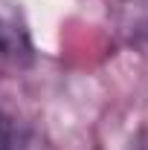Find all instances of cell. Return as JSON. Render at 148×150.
I'll list each match as a JSON object with an SVG mask.
<instances>
[{
    "instance_id": "6da1fadb",
    "label": "cell",
    "mask_w": 148,
    "mask_h": 150,
    "mask_svg": "<svg viewBox=\"0 0 148 150\" xmlns=\"http://www.w3.org/2000/svg\"><path fill=\"white\" fill-rule=\"evenodd\" d=\"M32 52L29 23L15 0H0V58H26Z\"/></svg>"
},
{
    "instance_id": "7a4b0ae2",
    "label": "cell",
    "mask_w": 148,
    "mask_h": 150,
    "mask_svg": "<svg viewBox=\"0 0 148 150\" xmlns=\"http://www.w3.org/2000/svg\"><path fill=\"white\" fill-rule=\"evenodd\" d=\"M116 26L125 40L148 43V0H116Z\"/></svg>"
},
{
    "instance_id": "3957f363",
    "label": "cell",
    "mask_w": 148,
    "mask_h": 150,
    "mask_svg": "<svg viewBox=\"0 0 148 150\" xmlns=\"http://www.w3.org/2000/svg\"><path fill=\"white\" fill-rule=\"evenodd\" d=\"M26 142H29L26 124L12 110L6 95H0V150H26Z\"/></svg>"
}]
</instances>
